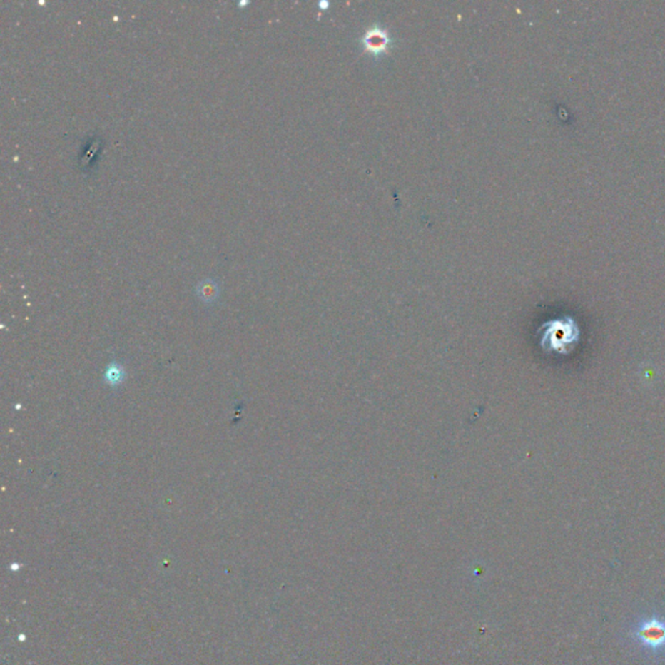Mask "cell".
I'll list each match as a JSON object with an SVG mask.
<instances>
[{
    "mask_svg": "<svg viewBox=\"0 0 665 665\" xmlns=\"http://www.w3.org/2000/svg\"><path fill=\"white\" fill-rule=\"evenodd\" d=\"M579 328L572 318L555 320L549 323V328H544L542 346L544 350L565 352L573 347L579 340Z\"/></svg>",
    "mask_w": 665,
    "mask_h": 665,
    "instance_id": "1",
    "label": "cell"
},
{
    "mask_svg": "<svg viewBox=\"0 0 665 665\" xmlns=\"http://www.w3.org/2000/svg\"><path fill=\"white\" fill-rule=\"evenodd\" d=\"M636 636L647 649L661 651L665 649V622L658 617H651L639 625Z\"/></svg>",
    "mask_w": 665,
    "mask_h": 665,
    "instance_id": "2",
    "label": "cell"
},
{
    "mask_svg": "<svg viewBox=\"0 0 665 665\" xmlns=\"http://www.w3.org/2000/svg\"><path fill=\"white\" fill-rule=\"evenodd\" d=\"M362 42L364 47H365V50L368 51L370 55L380 56V55H382L387 51L391 41L390 36H389V33L386 30L382 29L378 25H375V26H372L370 29L365 31Z\"/></svg>",
    "mask_w": 665,
    "mask_h": 665,
    "instance_id": "3",
    "label": "cell"
},
{
    "mask_svg": "<svg viewBox=\"0 0 665 665\" xmlns=\"http://www.w3.org/2000/svg\"><path fill=\"white\" fill-rule=\"evenodd\" d=\"M199 294H200V298L205 299V300L216 298V283H212V281H204V283H200L199 285Z\"/></svg>",
    "mask_w": 665,
    "mask_h": 665,
    "instance_id": "4",
    "label": "cell"
}]
</instances>
